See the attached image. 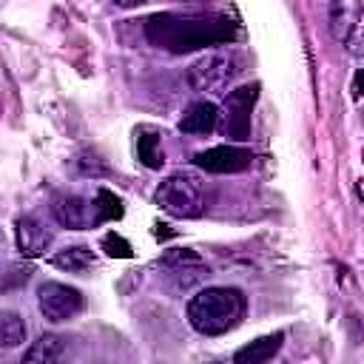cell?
I'll return each instance as SVG.
<instances>
[{
	"label": "cell",
	"instance_id": "obj_1",
	"mask_svg": "<svg viewBox=\"0 0 364 364\" xmlns=\"http://www.w3.org/2000/svg\"><path fill=\"white\" fill-rule=\"evenodd\" d=\"M239 34L236 23L225 14H193L165 11L145 20V37L165 51L188 54L208 46H225Z\"/></svg>",
	"mask_w": 364,
	"mask_h": 364
},
{
	"label": "cell",
	"instance_id": "obj_2",
	"mask_svg": "<svg viewBox=\"0 0 364 364\" xmlns=\"http://www.w3.org/2000/svg\"><path fill=\"white\" fill-rule=\"evenodd\" d=\"M245 296L236 287H205L188 301V321L202 336H222L239 327Z\"/></svg>",
	"mask_w": 364,
	"mask_h": 364
},
{
	"label": "cell",
	"instance_id": "obj_3",
	"mask_svg": "<svg viewBox=\"0 0 364 364\" xmlns=\"http://www.w3.org/2000/svg\"><path fill=\"white\" fill-rule=\"evenodd\" d=\"M154 199L168 216L176 219H196L205 210L202 185L191 173H171L168 179H162Z\"/></svg>",
	"mask_w": 364,
	"mask_h": 364
},
{
	"label": "cell",
	"instance_id": "obj_4",
	"mask_svg": "<svg viewBox=\"0 0 364 364\" xmlns=\"http://www.w3.org/2000/svg\"><path fill=\"white\" fill-rule=\"evenodd\" d=\"M256 94H259V85H239L233 88L225 102H222V111H219V128L222 134L230 139V142H245L250 139V111H253V102H256Z\"/></svg>",
	"mask_w": 364,
	"mask_h": 364
},
{
	"label": "cell",
	"instance_id": "obj_5",
	"mask_svg": "<svg viewBox=\"0 0 364 364\" xmlns=\"http://www.w3.org/2000/svg\"><path fill=\"white\" fill-rule=\"evenodd\" d=\"M236 71L239 68H236L233 51H210L188 68V82L193 91H213V88L228 85Z\"/></svg>",
	"mask_w": 364,
	"mask_h": 364
},
{
	"label": "cell",
	"instance_id": "obj_6",
	"mask_svg": "<svg viewBox=\"0 0 364 364\" xmlns=\"http://www.w3.org/2000/svg\"><path fill=\"white\" fill-rule=\"evenodd\" d=\"M37 304H40V313L48 318V321H68V318H74L80 310H82V304H85V299H82V293L77 290V287H68V284H63V282H46V284H40V290H37Z\"/></svg>",
	"mask_w": 364,
	"mask_h": 364
},
{
	"label": "cell",
	"instance_id": "obj_7",
	"mask_svg": "<svg viewBox=\"0 0 364 364\" xmlns=\"http://www.w3.org/2000/svg\"><path fill=\"white\" fill-rule=\"evenodd\" d=\"M193 162L208 173H239V171L250 168L253 154L242 145H216V148L199 151L193 156Z\"/></svg>",
	"mask_w": 364,
	"mask_h": 364
},
{
	"label": "cell",
	"instance_id": "obj_8",
	"mask_svg": "<svg viewBox=\"0 0 364 364\" xmlns=\"http://www.w3.org/2000/svg\"><path fill=\"white\" fill-rule=\"evenodd\" d=\"M51 210H54L57 222H60L63 228H71V230H82V228L100 225L97 202H94V199H85V196H77V193H68V196L54 199Z\"/></svg>",
	"mask_w": 364,
	"mask_h": 364
},
{
	"label": "cell",
	"instance_id": "obj_9",
	"mask_svg": "<svg viewBox=\"0 0 364 364\" xmlns=\"http://www.w3.org/2000/svg\"><path fill=\"white\" fill-rule=\"evenodd\" d=\"M162 267L168 270V279L179 287V290H188L193 284H199L205 276H208V267L205 262L193 253V250H173L162 259Z\"/></svg>",
	"mask_w": 364,
	"mask_h": 364
},
{
	"label": "cell",
	"instance_id": "obj_10",
	"mask_svg": "<svg viewBox=\"0 0 364 364\" xmlns=\"http://www.w3.org/2000/svg\"><path fill=\"white\" fill-rule=\"evenodd\" d=\"M51 245V233L46 225L34 216H20L17 219V247L23 256H43L46 247Z\"/></svg>",
	"mask_w": 364,
	"mask_h": 364
},
{
	"label": "cell",
	"instance_id": "obj_11",
	"mask_svg": "<svg viewBox=\"0 0 364 364\" xmlns=\"http://www.w3.org/2000/svg\"><path fill=\"white\" fill-rule=\"evenodd\" d=\"M216 125H219V108L208 100H199V102L188 105V111L179 119L182 134H210Z\"/></svg>",
	"mask_w": 364,
	"mask_h": 364
},
{
	"label": "cell",
	"instance_id": "obj_12",
	"mask_svg": "<svg viewBox=\"0 0 364 364\" xmlns=\"http://www.w3.org/2000/svg\"><path fill=\"white\" fill-rule=\"evenodd\" d=\"M282 341H284V333L262 336V338L250 341L247 347L236 350V353H233V361H236V364H262V361H270V358L282 350Z\"/></svg>",
	"mask_w": 364,
	"mask_h": 364
},
{
	"label": "cell",
	"instance_id": "obj_13",
	"mask_svg": "<svg viewBox=\"0 0 364 364\" xmlns=\"http://www.w3.org/2000/svg\"><path fill=\"white\" fill-rule=\"evenodd\" d=\"M159 136L154 128H136V156L145 168H162L165 165V154L159 148Z\"/></svg>",
	"mask_w": 364,
	"mask_h": 364
},
{
	"label": "cell",
	"instance_id": "obj_14",
	"mask_svg": "<svg viewBox=\"0 0 364 364\" xmlns=\"http://www.w3.org/2000/svg\"><path fill=\"white\" fill-rule=\"evenodd\" d=\"M51 264L60 267V270H71V273H82L94 264V253L82 245H74V247H65L60 253L51 256Z\"/></svg>",
	"mask_w": 364,
	"mask_h": 364
},
{
	"label": "cell",
	"instance_id": "obj_15",
	"mask_svg": "<svg viewBox=\"0 0 364 364\" xmlns=\"http://www.w3.org/2000/svg\"><path fill=\"white\" fill-rule=\"evenodd\" d=\"M63 350H65V341L60 338V336H40L26 353H23V361H28V364H34V361H57L60 355H63Z\"/></svg>",
	"mask_w": 364,
	"mask_h": 364
},
{
	"label": "cell",
	"instance_id": "obj_16",
	"mask_svg": "<svg viewBox=\"0 0 364 364\" xmlns=\"http://www.w3.org/2000/svg\"><path fill=\"white\" fill-rule=\"evenodd\" d=\"M23 341H26V324H23V318H20L17 313L6 310V313L0 316V344H3L6 350H11V347H17V344H23Z\"/></svg>",
	"mask_w": 364,
	"mask_h": 364
},
{
	"label": "cell",
	"instance_id": "obj_17",
	"mask_svg": "<svg viewBox=\"0 0 364 364\" xmlns=\"http://www.w3.org/2000/svg\"><path fill=\"white\" fill-rule=\"evenodd\" d=\"M94 202H97L100 225H102V222H111V219H119V216H122V205H119V199H117L111 191L100 188V191H97V196H94Z\"/></svg>",
	"mask_w": 364,
	"mask_h": 364
},
{
	"label": "cell",
	"instance_id": "obj_18",
	"mask_svg": "<svg viewBox=\"0 0 364 364\" xmlns=\"http://www.w3.org/2000/svg\"><path fill=\"white\" fill-rule=\"evenodd\" d=\"M102 250L108 256H117V259H128L131 256V245L119 236V233H105L102 236Z\"/></svg>",
	"mask_w": 364,
	"mask_h": 364
},
{
	"label": "cell",
	"instance_id": "obj_19",
	"mask_svg": "<svg viewBox=\"0 0 364 364\" xmlns=\"http://www.w3.org/2000/svg\"><path fill=\"white\" fill-rule=\"evenodd\" d=\"M114 6H122V9H134V6H142V3H148V0H111Z\"/></svg>",
	"mask_w": 364,
	"mask_h": 364
},
{
	"label": "cell",
	"instance_id": "obj_20",
	"mask_svg": "<svg viewBox=\"0 0 364 364\" xmlns=\"http://www.w3.org/2000/svg\"><path fill=\"white\" fill-rule=\"evenodd\" d=\"M358 196H361V199H364V179H361V182H358Z\"/></svg>",
	"mask_w": 364,
	"mask_h": 364
}]
</instances>
